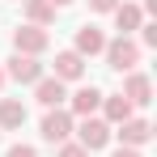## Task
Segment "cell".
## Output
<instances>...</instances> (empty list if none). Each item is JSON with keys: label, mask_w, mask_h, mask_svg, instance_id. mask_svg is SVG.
<instances>
[{"label": "cell", "mask_w": 157, "mask_h": 157, "mask_svg": "<svg viewBox=\"0 0 157 157\" xmlns=\"http://www.w3.org/2000/svg\"><path fill=\"white\" fill-rule=\"evenodd\" d=\"M51 47V34L43 26H17L13 30V51L17 55H43Z\"/></svg>", "instance_id": "1"}, {"label": "cell", "mask_w": 157, "mask_h": 157, "mask_svg": "<svg viewBox=\"0 0 157 157\" xmlns=\"http://www.w3.org/2000/svg\"><path fill=\"white\" fill-rule=\"evenodd\" d=\"M106 64L110 68H119V72H132L136 64H140V43H132V38H115V43H106Z\"/></svg>", "instance_id": "2"}, {"label": "cell", "mask_w": 157, "mask_h": 157, "mask_svg": "<svg viewBox=\"0 0 157 157\" xmlns=\"http://www.w3.org/2000/svg\"><path fill=\"white\" fill-rule=\"evenodd\" d=\"M38 132H43V140H47V144H64V140L72 136V115L55 106V110L43 115V128H38Z\"/></svg>", "instance_id": "3"}, {"label": "cell", "mask_w": 157, "mask_h": 157, "mask_svg": "<svg viewBox=\"0 0 157 157\" xmlns=\"http://www.w3.org/2000/svg\"><path fill=\"white\" fill-rule=\"evenodd\" d=\"M9 77L17 81V85H38V81H43L38 55H13V59H9Z\"/></svg>", "instance_id": "4"}, {"label": "cell", "mask_w": 157, "mask_h": 157, "mask_svg": "<svg viewBox=\"0 0 157 157\" xmlns=\"http://www.w3.org/2000/svg\"><path fill=\"white\" fill-rule=\"evenodd\" d=\"M77 144L81 149H85V153H94V149H102L106 140H110V123H106V119H85V123H81L77 128Z\"/></svg>", "instance_id": "5"}, {"label": "cell", "mask_w": 157, "mask_h": 157, "mask_svg": "<svg viewBox=\"0 0 157 157\" xmlns=\"http://www.w3.org/2000/svg\"><path fill=\"white\" fill-rule=\"evenodd\" d=\"M119 140H123V149H140V144H149V140H153L149 119H123V123H119Z\"/></svg>", "instance_id": "6"}, {"label": "cell", "mask_w": 157, "mask_h": 157, "mask_svg": "<svg viewBox=\"0 0 157 157\" xmlns=\"http://www.w3.org/2000/svg\"><path fill=\"white\" fill-rule=\"evenodd\" d=\"M123 98H128L132 106H149L153 102V81L144 77V72H132V77L123 81Z\"/></svg>", "instance_id": "7"}, {"label": "cell", "mask_w": 157, "mask_h": 157, "mask_svg": "<svg viewBox=\"0 0 157 157\" xmlns=\"http://www.w3.org/2000/svg\"><path fill=\"white\" fill-rule=\"evenodd\" d=\"M72 51H77L81 59H85V55L106 51V34H102L98 26H81V30H77V47H72Z\"/></svg>", "instance_id": "8"}, {"label": "cell", "mask_w": 157, "mask_h": 157, "mask_svg": "<svg viewBox=\"0 0 157 157\" xmlns=\"http://www.w3.org/2000/svg\"><path fill=\"white\" fill-rule=\"evenodd\" d=\"M140 21H144V9H140V4H128V0H119V9H115V26H119V34L132 38V30H140Z\"/></svg>", "instance_id": "9"}, {"label": "cell", "mask_w": 157, "mask_h": 157, "mask_svg": "<svg viewBox=\"0 0 157 157\" xmlns=\"http://www.w3.org/2000/svg\"><path fill=\"white\" fill-rule=\"evenodd\" d=\"M102 89H94V85H85V89H77L72 94V115H81V119H94V110L102 106Z\"/></svg>", "instance_id": "10"}, {"label": "cell", "mask_w": 157, "mask_h": 157, "mask_svg": "<svg viewBox=\"0 0 157 157\" xmlns=\"http://www.w3.org/2000/svg\"><path fill=\"white\" fill-rule=\"evenodd\" d=\"M34 98H38V102L47 106V110H55V106H59L64 98H68V94H64V81H55V77H43L38 85H34Z\"/></svg>", "instance_id": "11"}, {"label": "cell", "mask_w": 157, "mask_h": 157, "mask_svg": "<svg viewBox=\"0 0 157 157\" xmlns=\"http://www.w3.org/2000/svg\"><path fill=\"white\" fill-rule=\"evenodd\" d=\"M26 123V106L17 98H0V132H17Z\"/></svg>", "instance_id": "12"}, {"label": "cell", "mask_w": 157, "mask_h": 157, "mask_svg": "<svg viewBox=\"0 0 157 157\" xmlns=\"http://www.w3.org/2000/svg\"><path fill=\"white\" fill-rule=\"evenodd\" d=\"M81 72H85V59L77 51H59L55 55V81H77Z\"/></svg>", "instance_id": "13"}, {"label": "cell", "mask_w": 157, "mask_h": 157, "mask_svg": "<svg viewBox=\"0 0 157 157\" xmlns=\"http://www.w3.org/2000/svg\"><path fill=\"white\" fill-rule=\"evenodd\" d=\"M26 17H30V26H51L55 21V4L51 0H26Z\"/></svg>", "instance_id": "14"}, {"label": "cell", "mask_w": 157, "mask_h": 157, "mask_svg": "<svg viewBox=\"0 0 157 157\" xmlns=\"http://www.w3.org/2000/svg\"><path fill=\"white\" fill-rule=\"evenodd\" d=\"M102 110H106V123H123V119H132V102L123 98V94L102 98Z\"/></svg>", "instance_id": "15"}, {"label": "cell", "mask_w": 157, "mask_h": 157, "mask_svg": "<svg viewBox=\"0 0 157 157\" xmlns=\"http://www.w3.org/2000/svg\"><path fill=\"white\" fill-rule=\"evenodd\" d=\"M59 157H89V153H85L81 144H72V140H64V144H59Z\"/></svg>", "instance_id": "16"}, {"label": "cell", "mask_w": 157, "mask_h": 157, "mask_svg": "<svg viewBox=\"0 0 157 157\" xmlns=\"http://www.w3.org/2000/svg\"><path fill=\"white\" fill-rule=\"evenodd\" d=\"M89 9H94V13H115L119 0H89Z\"/></svg>", "instance_id": "17"}, {"label": "cell", "mask_w": 157, "mask_h": 157, "mask_svg": "<svg viewBox=\"0 0 157 157\" xmlns=\"http://www.w3.org/2000/svg\"><path fill=\"white\" fill-rule=\"evenodd\" d=\"M140 43L144 47H157V26H140Z\"/></svg>", "instance_id": "18"}, {"label": "cell", "mask_w": 157, "mask_h": 157, "mask_svg": "<svg viewBox=\"0 0 157 157\" xmlns=\"http://www.w3.org/2000/svg\"><path fill=\"white\" fill-rule=\"evenodd\" d=\"M4 157H38V153H34L30 144H13V149H9V153H4Z\"/></svg>", "instance_id": "19"}, {"label": "cell", "mask_w": 157, "mask_h": 157, "mask_svg": "<svg viewBox=\"0 0 157 157\" xmlns=\"http://www.w3.org/2000/svg\"><path fill=\"white\" fill-rule=\"evenodd\" d=\"M110 157H140V149H115Z\"/></svg>", "instance_id": "20"}, {"label": "cell", "mask_w": 157, "mask_h": 157, "mask_svg": "<svg viewBox=\"0 0 157 157\" xmlns=\"http://www.w3.org/2000/svg\"><path fill=\"white\" fill-rule=\"evenodd\" d=\"M51 4H55V9H59V4H72V0H51Z\"/></svg>", "instance_id": "21"}, {"label": "cell", "mask_w": 157, "mask_h": 157, "mask_svg": "<svg viewBox=\"0 0 157 157\" xmlns=\"http://www.w3.org/2000/svg\"><path fill=\"white\" fill-rule=\"evenodd\" d=\"M0 85H4V72H0Z\"/></svg>", "instance_id": "22"}]
</instances>
